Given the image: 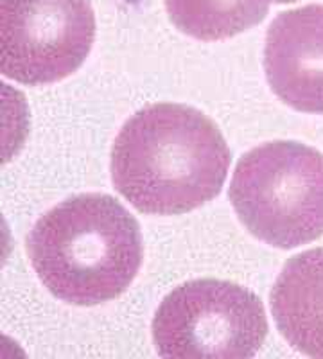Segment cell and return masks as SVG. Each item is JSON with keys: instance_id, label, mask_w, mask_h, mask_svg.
<instances>
[{"instance_id": "5b68a950", "label": "cell", "mask_w": 323, "mask_h": 359, "mask_svg": "<svg viewBox=\"0 0 323 359\" xmlns=\"http://www.w3.org/2000/svg\"><path fill=\"white\" fill-rule=\"evenodd\" d=\"M95 40L90 0H0V69L27 86L69 78Z\"/></svg>"}, {"instance_id": "6da1fadb", "label": "cell", "mask_w": 323, "mask_h": 359, "mask_svg": "<svg viewBox=\"0 0 323 359\" xmlns=\"http://www.w3.org/2000/svg\"><path fill=\"white\" fill-rule=\"evenodd\" d=\"M230 149L221 131L196 108L158 102L121 128L111 149L115 189L153 216L191 212L221 192Z\"/></svg>"}, {"instance_id": "3957f363", "label": "cell", "mask_w": 323, "mask_h": 359, "mask_svg": "<svg viewBox=\"0 0 323 359\" xmlns=\"http://www.w3.org/2000/svg\"><path fill=\"white\" fill-rule=\"evenodd\" d=\"M239 219L275 248H296L323 236V155L305 144L273 140L249 149L230 184Z\"/></svg>"}, {"instance_id": "7a4b0ae2", "label": "cell", "mask_w": 323, "mask_h": 359, "mask_svg": "<svg viewBox=\"0 0 323 359\" xmlns=\"http://www.w3.org/2000/svg\"><path fill=\"white\" fill-rule=\"evenodd\" d=\"M38 278L72 306H95L121 297L142 266L137 219L108 194H78L47 210L27 236Z\"/></svg>"}, {"instance_id": "ba28073f", "label": "cell", "mask_w": 323, "mask_h": 359, "mask_svg": "<svg viewBox=\"0 0 323 359\" xmlns=\"http://www.w3.org/2000/svg\"><path fill=\"white\" fill-rule=\"evenodd\" d=\"M176 29L200 41L238 36L261 24L270 4L264 0H164Z\"/></svg>"}, {"instance_id": "52a82bcc", "label": "cell", "mask_w": 323, "mask_h": 359, "mask_svg": "<svg viewBox=\"0 0 323 359\" xmlns=\"http://www.w3.org/2000/svg\"><path fill=\"white\" fill-rule=\"evenodd\" d=\"M271 313L289 345L323 359V248L286 262L271 290Z\"/></svg>"}, {"instance_id": "9c48e42d", "label": "cell", "mask_w": 323, "mask_h": 359, "mask_svg": "<svg viewBox=\"0 0 323 359\" xmlns=\"http://www.w3.org/2000/svg\"><path fill=\"white\" fill-rule=\"evenodd\" d=\"M268 4H293V2H298V0H264Z\"/></svg>"}, {"instance_id": "277c9868", "label": "cell", "mask_w": 323, "mask_h": 359, "mask_svg": "<svg viewBox=\"0 0 323 359\" xmlns=\"http://www.w3.org/2000/svg\"><path fill=\"white\" fill-rule=\"evenodd\" d=\"M268 334L261 298L246 287L200 278L174 287L153 318V338L162 358L246 359Z\"/></svg>"}, {"instance_id": "8992f818", "label": "cell", "mask_w": 323, "mask_h": 359, "mask_svg": "<svg viewBox=\"0 0 323 359\" xmlns=\"http://www.w3.org/2000/svg\"><path fill=\"white\" fill-rule=\"evenodd\" d=\"M264 70L287 107L323 114V4L278 13L266 31Z\"/></svg>"}]
</instances>
